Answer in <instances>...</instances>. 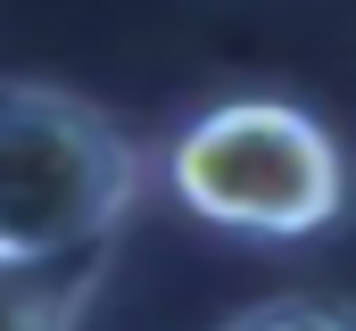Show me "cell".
I'll return each instance as SVG.
<instances>
[{"label":"cell","mask_w":356,"mask_h":331,"mask_svg":"<svg viewBox=\"0 0 356 331\" xmlns=\"http://www.w3.org/2000/svg\"><path fill=\"white\" fill-rule=\"evenodd\" d=\"M224 331H356V307L348 298H323V290H282V298L241 307Z\"/></svg>","instance_id":"obj_4"},{"label":"cell","mask_w":356,"mask_h":331,"mask_svg":"<svg viewBox=\"0 0 356 331\" xmlns=\"http://www.w3.org/2000/svg\"><path fill=\"white\" fill-rule=\"evenodd\" d=\"M141 207L133 133L58 83L0 75V257H91Z\"/></svg>","instance_id":"obj_1"},{"label":"cell","mask_w":356,"mask_h":331,"mask_svg":"<svg viewBox=\"0 0 356 331\" xmlns=\"http://www.w3.org/2000/svg\"><path fill=\"white\" fill-rule=\"evenodd\" d=\"M116 248L91 257H0V331H83Z\"/></svg>","instance_id":"obj_3"},{"label":"cell","mask_w":356,"mask_h":331,"mask_svg":"<svg viewBox=\"0 0 356 331\" xmlns=\"http://www.w3.org/2000/svg\"><path fill=\"white\" fill-rule=\"evenodd\" d=\"M166 182L191 216L249 241H307L348 207V158L332 124L290 99H224L191 116L166 150Z\"/></svg>","instance_id":"obj_2"}]
</instances>
